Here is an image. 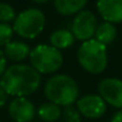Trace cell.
I'll return each instance as SVG.
<instances>
[{"mask_svg":"<svg viewBox=\"0 0 122 122\" xmlns=\"http://www.w3.org/2000/svg\"><path fill=\"white\" fill-rule=\"evenodd\" d=\"M0 84L9 96L26 97L38 90L41 76L29 65H12L1 76Z\"/></svg>","mask_w":122,"mask_h":122,"instance_id":"6da1fadb","label":"cell"},{"mask_svg":"<svg viewBox=\"0 0 122 122\" xmlns=\"http://www.w3.org/2000/svg\"><path fill=\"white\" fill-rule=\"evenodd\" d=\"M44 95L49 102L59 107H70L78 101L79 87L72 77L67 74H56L47 80Z\"/></svg>","mask_w":122,"mask_h":122,"instance_id":"7a4b0ae2","label":"cell"},{"mask_svg":"<svg viewBox=\"0 0 122 122\" xmlns=\"http://www.w3.org/2000/svg\"><path fill=\"white\" fill-rule=\"evenodd\" d=\"M77 59L79 65L89 73L99 74L108 66L107 46L95 38L84 41L78 49Z\"/></svg>","mask_w":122,"mask_h":122,"instance_id":"3957f363","label":"cell"},{"mask_svg":"<svg viewBox=\"0 0 122 122\" xmlns=\"http://www.w3.org/2000/svg\"><path fill=\"white\" fill-rule=\"evenodd\" d=\"M29 59L31 67L42 74L55 73L64 62L62 54L60 50L48 44L36 46L34 49H31Z\"/></svg>","mask_w":122,"mask_h":122,"instance_id":"277c9868","label":"cell"},{"mask_svg":"<svg viewBox=\"0 0 122 122\" xmlns=\"http://www.w3.org/2000/svg\"><path fill=\"white\" fill-rule=\"evenodd\" d=\"M46 17L38 9H28L20 12L13 22V31L23 38L32 40L44 29Z\"/></svg>","mask_w":122,"mask_h":122,"instance_id":"5b68a950","label":"cell"},{"mask_svg":"<svg viewBox=\"0 0 122 122\" xmlns=\"http://www.w3.org/2000/svg\"><path fill=\"white\" fill-rule=\"evenodd\" d=\"M97 18L91 11H80L73 19L72 23V34L74 38L79 41H87L95 36L97 29Z\"/></svg>","mask_w":122,"mask_h":122,"instance_id":"8992f818","label":"cell"},{"mask_svg":"<svg viewBox=\"0 0 122 122\" xmlns=\"http://www.w3.org/2000/svg\"><path fill=\"white\" fill-rule=\"evenodd\" d=\"M98 92L107 104L122 109V80L116 78H105L99 81Z\"/></svg>","mask_w":122,"mask_h":122,"instance_id":"52a82bcc","label":"cell"},{"mask_svg":"<svg viewBox=\"0 0 122 122\" xmlns=\"http://www.w3.org/2000/svg\"><path fill=\"white\" fill-rule=\"evenodd\" d=\"M77 109L80 115L96 120L102 117L107 111V103L99 95H86L77 101Z\"/></svg>","mask_w":122,"mask_h":122,"instance_id":"ba28073f","label":"cell"},{"mask_svg":"<svg viewBox=\"0 0 122 122\" xmlns=\"http://www.w3.org/2000/svg\"><path fill=\"white\" fill-rule=\"evenodd\" d=\"M9 114L16 122H31L36 115V108L26 97H16L9 104Z\"/></svg>","mask_w":122,"mask_h":122,"instance_id":"9c48e42d","label":"cell"},{"mask_svg":"<svg viewBox=\"0 0 122 122\" xmlns=\"http://www.w3.org/2000/svg\"><path fill=\"white\" fill-rule=\"evenodd\" d=\"M97 10L104 22H122V0H97Z\"/></svg>","mask_w":122,"mask_h":122,"instance_id":"30bf717a","label":"cell"},{"mask_svg":"<svg viewBox=\"0 0 122 122\" xmlns=\"http://www.w3.org/2000/svg\"><path fill=\"white\" fill-rule=\"evenodd\" d=\"M30 51L31 49L29 48V46L19 41H13V42L11 41L9 44L5 46V49H4V54L6 59L15 61V62H19V61L25 60L30 55Z\"/></svg>","mask_w":122,"mask_h":122,"instance_id":"8fae6325","label":"cell"},{"mask_svg":"<svg viewBox=\"0 0 122 122\" xmlns=\"http://www.w3.org/2000/svg\"><path fill=\"white\" fill-rule=\"evenodd\" d=\"M87 0H54L56 11L62 16H72L83 11Z\"/></svg>","mask_w":122,"mask_h":122,"instance_id":"7c38bea8","label":"cell"},{"mask_svg":"<svg viewBox=\"0 0 122 122\" xmlns=\"http://www.w3.org/2000/svg\"><path fill=\"white\" fill-rule=\"evenodd\" d=\"M50 44L51 47L56 48V49H66L70 48L71 46H73L76 38L73 36V34L68 30L61 29V30H56L50 35Z\"/></svg>","mask_w":122,"mask_h":122,"instance_id":"4fadbf2b","label":"cell"},{"mask_svg":"<svg viewBox=\"0 0 122 122\" xmlns=\"http://www.w3.org/2000/svg\"><path fill=\"white\" fill-rule=\"evenodd\" d=\"M36 114L44 122H55L61 117L62 111H61V108L57 104H54L51 102H47V103H43L38 107Z\"/></svg>","mask_w":122,"mask_h":122,"instance_id":"5bb4252c","label":"cell"},{"mask_svg":"<svg viewBox=\"0 0 122 122\" xmlns=\"http://www.w3.org/2000/svg\"><path fill=\"white\" fill-rule=\"evenodd\" d=\"M116 35H117V30H116L115 25L111 23L104 22L97 26L96 32H95V40L98 41L99 43L107 46L115 40Z\"/></svg>","mask_w":122,"mask_h":122,"instance_id":"9a60e30c","label":"cell"},{"mask_svg":"<svg viewBox=\"0 0 122 122\" xmlns=\"http://www.w3.org/2000/svg\"><path fill=\"white\" fill-rule=\"evenodd\" d=\"M16 18V13L15 10L12 9V6H10L9 4L5 3H0V23H10L12 20H15Z\"/></svg>","mask_w":122,"mask_h":122,"instance_id":"2e32d148","label":"cell"},{"mask_svg":"<svg viewBox=\"0 0 122 122\" xmlns=\"http://www.w3.org/2000/svg\"><path fill=\"white\" fill-rule=\"evenodd\" d=\"M64 122H81V116L78 109L73 108L72 105L65 107V110L61 114Z\"/></svg>","mask_w":122,"mask_h":122,"instance_id":"e0dca14e","label":"cell"},{"mask_svg":"<svg viewBox=\"0 0 122 122\" xmlns=\"http://www.w3.org/2000/svg\"><path fill=\"white\" fill-rule=\"evenodd\" d=\"M13 29L6 23H0V47H5L12 40Z\"/></svg>","mask_w":122,"mask_h":122,"instance_id":"ac0fdd59","label":"cell"},{"mask_svg":"<svg viewBox=\"0 0 122 122\" xmlns=\"http://www.w3.org/2000/svg\"><path fill=\"white\" fill-rule=\"evenodd\" d=\"M6 70H7V59H6L4 51L0 49V77L5 73Z\"/></svg>","mask_w":122,"mask_h":122,"instance_id":"d6986e66","label":"cell"},{"mask_svg":"<svg viewBox=\"0 0 122 122\" xmlns=\"http://www.w3.org/2000/svg\"><path fill=\"white\" fill-rule=\"evenodd\" d=\"M7 98H9V95L5 92V90L3 89L1 84H0V107H3L4 104H6Z\"/></svg>","mask_w":122,"mask_h":122,"instance_id":"ffe728a7","label":"cell"},{"mask_svg":"<svg viewBox=\"0 0 122 122\" xmlns=\"http://www.w3.org/2000/svg\"><path fill=\"white\" fill-rule=\"evenodd\" d=\"M110 122H122V109H120L112 115Z\"/></svg>","mask_w":122,"mask_h":122,"instance_id":"44dd1931","label":"cell"},{"mask_svg":"<svg viewBox=\"0 0 122 122\" xmlns=\"http://www.w3.org/2000/svg\"><path fill=\"white\" fill-rule=\"evenodd\" d=\"M32 1H35V3H46V1H48V0H32Z\"/></svg>","mask_w":122,"mask_h":122,"instance_id":"7402d4cb","label":"cell"},{"mask_svg":"<svg viewBox=\"0 0 122 122\" xmlns=\"http://www.w3.org/2000/svg\"><path fill=\"white\" fill-rule=\"evenodd\" d=\"M0 122H1V121H0Z\"/></svg>","mask_w":122,"mask_h":122,"instance_id":"603a6c76","label":"cell"}]
</instances>
